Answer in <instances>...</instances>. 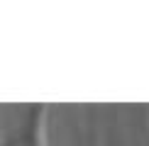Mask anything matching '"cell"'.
<instances>
[{"mask_svg":"<svg viewBox=\"0 0 149 146\" xmlns=\"http://www.w3.org/2000/svg\"><path fill=\"white\" fill-rule=\"evenodd\" d=\"M47 105H20L3 112L0 146H49Z\"/></svg>","mask_w":149,"mask_h":146,"instance_id":"cell-1","label":"cell"}]
</instances>
